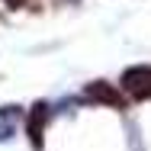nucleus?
<instances>
[{
  "label": "nucleus",
  "mask_w": 151,
  "mask_h": 151,
  "mask_svg": "<svg viewBox=\"0 0 151 151\" xmlns=\"http://www.w3.org/2000/svg\"><path fill=\"white\" fill-rule=\"evenodd\" d=\"M122 87L132 100H151V68L148 64H138V68H129L122 74Z\"/></svg>",
  "instance_id": "f257e3e1"
},
{
  "label": "nucleus",
  "mask_w": 151,
  "mask_h": 151,
  "mask_svg": "<svg viewBox=\"0 0 151 151\" xmlns=\"http://www.w3.org/2000/svg\"><path fill=\"white\" fill-rule=\"evenodd\" d=\"M84 96H87V100H96V103H106V106H125V96H122L113 84H106V81H93V84H87Z\"/></svg>",
  "instance_id": "f03ea898"
},
{
  "label": "nucleus",
  "mask_w": 151,
  "mask_h": 151,
  "mask_svg": "<svg viewBox=\"0 0 151 151\" xmlns=\"http://www.w3.org/2000/svg\"><path fill=\"white\" fill-rule=\"evenodd\" d=\"M45 119H48V109H45V103H35L29 113V122H26V129H29V138L35 148H42V129H45Z\"/></svg>",
  "instance_id": "7ed1b4c3"
},
{
  "label": "nucleus",
  "mask_w": 151,
  "mask_h": 151,
  "mask_svg": "<svg viewBox=\"0 0 151 151\" xmlns=\"http://www.w3.org/2000/svg\"><path fill=\"white\" fill-rule=\"evenodd\" d=\"M6 3H10V6H23V0H6Z\"/></svg>",
  "instance_id": "20e7f679"
}]
</instances>
